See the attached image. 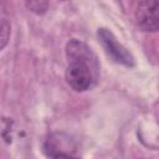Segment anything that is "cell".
<instances>
[{
	"instance_id": "obj_5",
	"label": "cell",
	"mask_w": 159,
	"mask_h": 159,
	"mask_svg": "<svg viewBox=\"0 0 159 159\" xmlns=\"http://www.w3.org/2000/svg\"><path fill=\"white\" fill-rule=\"evenodd\" d=\"M10 32H11L10 22H9L6 11L4 9V5L0 1V51L7 46L10 40Z\"/></svg>"
},
{
	"instance_id": "obj_7",
	"label": "cell",
	"mask_w": 159,
	"mask_h": 159,
	"mask_svg": "<svg viewBox=\"0 0 159 159\" xmlns=\"http://www.w3.org/2000/svg\"><path fill=\"white\" fill-rule=\"evenodd\" d=\"M61 1H70V0H61Z\"/></svg>"
},
{
	"instance_id": "obj_3",
	"label": "cell",
	"mask_w": 159,
	"mask_h": 159,
	"mask_svg": "<svg viewBox=\"0 0 159 159\" xmlns=\"http://www.w3.org/2000/svg\"><path fill=\"white\" fill-rule=\"evenodd\" d=\"M42 150L50 158H70L76 155V143L63 133H52L43 143Z\"/></svg>"
},
{
	"instance_id": "obj_4",
	"label": "cell",
	"mask_w": 159,
	"mask_h": 159,
	"mask_svg": "<svg viewBox=\"0 0 159 159\" xmlns=\"http://www.w3.org/2000/svg\"><path fill=\"white\" fill-rule=\"evenodd\" d=\"M138 26L147 32H157L159 29L158 0H140L135 11Z\"/></svg>"
},
{
	"instance_id": "obj_6",
	"label": "cell",
	"mask_w": 159,
	"mask_h": 159,
	"mask_svg": "<svg viewBox=\"0 0 159 159\" xmlns=\"http://www.w3.org/2000/svg\"><path fill=\"white\" fill-rule=\"evenodd\" d=\"M24 2L27 10L36 15L45 14L48 7V0H24Z\"/></svg>"
},
{
	"instance_id": "obj_1",
	"label": "cell",
	"mask_w": 159,
	"mask_h": 159,
	"mask_svg": "<svg viewBox=\"0 0 159 159\" xmlns=\"http://www.w3.org/2000/svg\"><path fill=\"white\" fill-rule=\"evenodd\" d=\"M67 67L66 82L77 91L84 92L93 88L99 80V62L92 48L83 41L72 39L65 47Z\"/></svg>"
},
{
	"instance_id": "obj_2",
	"label": "cell",
	"mask_w": 159,
	"mask_h": 159,
	"mask_svg": "<svg viewBox=\"0 0 159 159\" xmlns=\"http://www.w3.org/2000/svg\"><path fill=\"white\" fill-rule=\"evenodd\" d=\"M97 37L101 42L106 55L114 62L123 65L125 67H134L135 60L133 55L117 40V37L113 35L112 31H109L106 27H99L97 30Z\"/></svg>"
}]
</instances>
